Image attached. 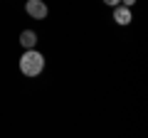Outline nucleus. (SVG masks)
I'll return each instance as SVG.
<instances>
[{
    "mask_svg": "<svg viewBox=\"0 0 148 138\" xmlns=\"http://www.w3.org/2000/svg\"><path fill=\"white\" fill-rule=\"evenodd\" d=\"M114 20H116V25H128V22L133 20V17H131V10L123 8V5L114 8Z\"/></svg>",
    "mask_w": 148,
    "mask_h": 138,
    "instance_id": "7ed1b4c3",
    "label": "nucleus"
},
{
    "mask_svg": "<svg viewBox=\"0 0 148 138\" xmlns=\"http://www.w3.org/2000/svg\"><path fill=\"white\" fill-rule=\"evenodd\" d=\"M42 69H45V57L37 49H27L20 57V72L25 77H37Z\"/></svg>",
    "mask_w": 148,
    "mask_h": 138,
    "instance_id": "f257e3e1",
    "label": "nucleus"
},
{
    "mask_svg": "<svg viewBox=\"0 0 148 138\" xmlns=\"http://www.w3.org/2000/svg\"><path fill=\"white\" fill-rule=\"evenodd\" d=\"M20 42H22V47H25V49H35V44H37V35H35L32 30H22Z\"/></svg>",
    "mask_w": 148,
    "mask_h": 138,
    "instance_id": "20e7f679",
    "label": "nucleus"
},
{
    "mask_svg": "<svg viewBox=\"0 0 148 138\" xmlns=\"http://www.w3.org/2000/svg\"><path fill=\"white\" fill-rule=\"evenodd\" d=\"M123 3V8H128V10H131V5H136V0H121Z\"/></svg>",
    "mask_w": 148,
    "mask_h": 138,
    "instance_id": "423d86ee",
    "label": "nucleus"
},
{
    "mask_svg": "<svg viewBox=\"0 0 148 138\" xmlns=\"http://www.w3.org/2000/svg\"><path fill=\"white\" fill-rule=\"evenodd\" d=\"M25 10H27V15L35 17V20H45V17H47V5H45L42 0H27Z\"/></svg>",
    "mask_w": 148,
    "mask_h": 138,
    "instance_id": "f03ea898",
    "label": "nucleus"
},
{
    "mask_svg": "<svg viewBox=\"0 0 148 138\" xmlns=\"http://www.w3.org/2000/svg\"><path fill=\"white\" fill-rule=\"evenodd\" d=\"M104 3H106V5H111V8H119V5H121V0H104Z\"/></svg>",
    "mask_w": 148,
    "mask_h": 138,
    "instance_id": "39448f33",
    "label": "nucleus"
}]
</instances>
